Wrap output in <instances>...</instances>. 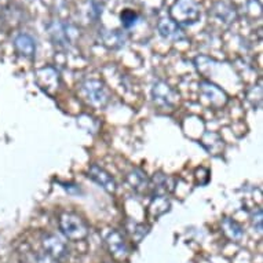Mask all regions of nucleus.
Listing matches in <instances>:
<instances>
[{
    "mask_svg": "<svg viewBox=\"0 0 263 263\" xmlns=\"http://www.w3.org/2000/svg\"><path fill=\"white\" fill-rule=\"evenodd\" d=\"M256 214H258V215H256V218L254 216V219L252 220H254L255 229H256L259 233H260V232H262V210H258V212H256Z\"/></svg>",
    "mask_w": 263,
    "mask_h": 263,
    "instance_id": "15",
    "label": "nucleus"
},
{
    "mask_svg": "<svg viewBox=\"0 0 263 263\" xmlns=\"http://www.w3.org/2000/svg\"><path fill=\"white\" fill-rule=\"evenodd\" d=\"M106 244H108L109 252L115 259L125 260L128 258V247H127V242L120 232H117V230L109 232V234L106 236Z\"/></svg>",
    "mask_w": 263,
    "mask_h": 263,
    "instance_id": "3",
    "label": "nucleus"
},
{
    "mask_svg": "<svg viewBox=\"0 0 263 263\" xmlns=\"http://www.w3.org/2000/svg\"><path fill=\"white\" fill-rule=\"evenodd\" d=\"M125 229H127V233L131 236V238H133L137 244L142 241V238L149 233V228H147V226H145L143 223L134 222V220H128Z\"/></svg>",
    "mask_w": 263,
    "mask_h": 263,
    "instance_id": "13",
    "label": "nucleus"
},
{
    "mask_svg": "<svg viewBox=\"0 0 263 263\" xmlns=\"http://www.w3.org/2000/svg\"><path fill=\"white\" fill-rule=\"evenodd\" d=\"M83 91L87 101L95 108H105L109 102V92L100 80H87L83 83Z\"/></svg>",
    "mask_w": 263,
    "mask_h": 263,
    "instance_id": "2",
    "label": "nucleus"
},
{
    "mask_svg": "<svg viewBox=\"0 0 263 263\" xmlns=\"http://www.w3.org/2000/svg\"><path fill=\"white\" fill-rule=\"evenodd\" d=\"M174 185L175 183H174L173 178L167 177L164 174H157L153 177L152 181H149V186L157 196H165V194L171 193L175 187Z\"/></svg>",
    "mask_w": 263,
    "mask_h": 263,
    "instance_id": "8",
    "label": "nucleus"
},
{
    "mask_svg": "<svg viewBox=\"0 0 263 263\" xmlns=\"http://www.w3.org/2000/svg\"><path fill=\"white\" fill-rule=\"evenodd\" d=\"M17 48L24 55H32L33 54V44L28 37H20L17 39Z\"/></svg>",
    "mask_w": 263,
    "mask_h": 263,
    "instance_id": "14",
    "label": "nucleus"
},
{
    "mask_svg": "<svg viewBox=\"0 0 263 263\" xmlns=\"http://www.w3.org/2000/svg\"><path fill=\"white\" fill-rule=\"evenodd\" d=\"M201 92L207 97L212 106H215V108L223 106L226 104V101H228V97H226L223 91L220 90L219 87L211 84V83H203L201 84Z\"/></svg>",
    "mask_w": 263,
    "mask_h": 263,
    "instance_id": "9",
    "label": "nucleus"
},
{
    "mask_svg": "<svg viewBox=\"0 0 263 263\" xmlns=\"http://www.w3.org/2000/svg\"><path fill=\"white\" fill-rule=\"evenodd\" d=\"M43 248L46 251V254L52 258L54 260H61V259H64L68 254V248L65 246V242L58 238L54 234H47V236H44L43 237Z\"/></svg>",
    "mask_w": 263,
    "mask_h": 263,
    "instance_id": "6",
    "label": "nucleus"
},
{
    "mask_svg": "<svg viewBox=\"0 0 263 263\" xmlns=\"http://www.w3.org/2000/svg\"><path fill=\"white\" fill-rule=\"evenodd\" d=\"M88 177L95 182V183H98L101 187H104L106 192L109 193H115L117 189L116 181L113 179L112 175L108 173V171H105L102 167L100 165H97V164H92L88 170Z\"/></svg>",
    "mask_w": 263,
    "mask_h": 263,
    "instance_id": "5",
    "label": "nucleus"
},
{
    "mask_svg": "<svg viewBox=\"0 0 263 263\" xmlns=\"http://www.w3.org/2000/svg\"><path fill=\"white\" fill-rule=\"evenodd\" d=\"M152 94H153L155 102L160 106H174L178 101L177 92L164 82L155 83Z\"/></svg>",
    "mask_w": 263,
    "mask_h": 263,
    "instance_id": "4",
    "label": "nucleus"
},
{
    "mask_svg": "<svg viewBox=\"0 0 263 263\" xmlns=\"http://www.w3.org/2000/svg\"><path fill=\"white\" fill-rule=\"evenodd\" d=\"M60 229L65 237L72 241H82L88 236L87 224L74 214H62L60 218Z\"/></svg>",
    "mask_w": 263,
    "mask_h": 263,
    "instance_id": "1",
    "label": "nucleus"
},
{
    "mask_svg": "<svg viewBox=\"0 0 263 263\" xmlns=\"http://www.w3.org/2000/svg\"><path fill=\"white\" fill-rule=\"evenodd\" d=\"M170 207H171V203L167 199V196H156L155 199L152 200L151 205H149V214L157 219L159 216L164 215L165 212L168 211Z\"/></svg>",
    "mask_w": 263,
    "mask_h": 263,
    "instance_id": "11",
    "label": "nucleus"
},
{
    "mask_svg": "<svg viewBox=\"0 0 263 263\" xmlns=\"http://www.w3.org/2000/svg\"><path fill=\"white\" fill-rule=\"evenodd\" d=\"M222 229H223L224 234L233 241H240L244 236L241 226L230 218H224L223 222H222Z\"/></svg>",
    "mask_w": 263,
    "mask_h": 263,
    "instance_id": "12",
    "label": "nucleus"
},
{
    "mask_svg": "<svg viewBox=\"0 0 263 263\" xmlns=\"http://www.w3.org/2000/svg\"><path fill=\"white\" fill-rule=\"evenodd\" d=\"M36 82L44 91L52 92L60 86V76H58V73L52 68H44V69L37 72Z\"/></svg>",
    "mask_w": 263,
    "mask_h": 263,
    "instance_id": "7",
    "label": "nucleus"
},
{
    "mask_svg": "<svg viewBox=\"0 0 263 263\" xmlns=\"http://www.w3.org/2000/svg\"><path fill=\"white\" fill-rule=\"evenodd\" d=\"M127 182L131 186V189H134L137 193H143L149 187V179H147L146 174L141 170H133L127 175Z\"/></svg>",
    "mask_w": 263,
    "mask_h": 263,
    "instance_id": "10",
    "label": "nucleus"
}]
</instances>
